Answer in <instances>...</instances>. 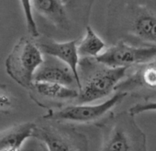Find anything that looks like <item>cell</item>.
Masks as SVG:
<instances>
[{
  "mask_svg": "<svg viewBox=\"0 0 156 151\" xmlns=\"http://www.w3.org/2000/svg\"><path fill=\"white\" fill-rule=\"evenodd\" d=\"M110 8L125 37L156 47V0H112Z\"/></svg>",
  "mask_w": 156,
  "mask_h": 151,
  "instance_id": "obj_1",
  "label": "cell"
},
{
  "mask_svg": "<svg viewBox=\"0 0 156 151\" xmlns=\"http://www.w3.org/2000/svg\"><path fill=\"white\" fill-rule=\"evenodd\" d=\"M127 70L125 67L107 66L95 58H81L77 66L80 85L74 103L87 104L108 97L125 78Z\"/></svg>",
  "mask_w": 156,
  "mask_h": 151,
  "instance_id": "obj_2",
  "label": "cell"
},
{
  "mask_svg": "<svg viewBox=\"0 0 156 151\" xmlns=\"http://www.w3.org/2000/svg\"><path fill=\"white\" fill-rule=\"evenodd\" d=\"M97 126L102 132L101 151H148L146 134L129 111L111 112Z\"/></svg>",
  "mask_w": 156,
  "mask_h": 151,
  "instance_id": "obj_3",
  "label": "cell"
},
{
  "mask_svg": "<svg viewBox=\"0 0 156 151\" xmlns=\"http://www.w3.org/2000/svg\"><path fill=\"white\" fill-rule=\"evenodd\" d=\"M34 123L32 137L47 151H89L87 135L69 123L40 117Z\"/></svg>",
  "mask_w": 156,
  "mask_h": 151,
  "instance_id": "obj_4",
  "label": "cell"
},
{
  "mask_svg": "<svg viewBox=\"0 0 156 151\" xmlns=\"http://www.w3.org/2000/svg\"><path fill=\"white\" fill-rule=\"evenodd\" d=\"M35 39L31 36L21 37L5 62L7 74L27 90L33 82L36 70L44 60V54Z\"/></svg>",
  "mask_w": 156,
  "mask_h": 151,
  "instance_id": "obj_5",
  "label": "cell"
},
{
  "mask_svg": "<svg viewBox=\"0 0 156 151\" xmlns=\"http://www.w3.org/2000/svg\"><path fill=\"white\" fill-rule=\"evenodd\" d=\"M127 97L125 93L114 92V94L98 104H76L73 103L55 111H47L41 116L47 120H53L64 123H94L96 126L105 119L112 110L121 103Z\"/></svg>",
  "mask_w": 156,
  "mask_h": 151,
  "instance_id": "obj_6",
  "label": "cell"
},
{
  "mask_svg": "<svg viewBox=\"0 0 156 151\" xmlns=\"http://www.w3.org/2000/svg\"><path fill=\"white\" fill-rule=\"evenodd\" d=\"M115 92L147 101H156V58L128 68L125 78L116 86Z\"/></svg>",
  "mask_w": 156,
  "mask_h": 151,
  "instance_id": "obj_7",
  "label": "cell"
},
{
  "mask_svg": "<svg viewBox=\"0 0 156 151\" xmlns=\"http://www.w3.org/2000/svg\"><path fill=\"white\" fill-rule=\"evenodd\" d=\"M156 58L155 46H142L119 40L95 59L109 67H125L144 64Z\"/></svg>",
  "mask_w": 156,
  "mask_h": 151,
  "instance_id": "obj_8",
  "label": "cell"
},
{
  "mask_svg": "<svg viewBox=\"0 0 156 151\" xmlns=\"http://www.w3.org/2000/svg\"><path fill=\"white\" fill-rule=\"evenodd\" d=\"M30 98L47 111H55L75 102L78 90L49 82L33 81L28 89Z\"/></svg>",
  "mask_w": 156,
  "mask_h": 151,
  "instance_id": "obj_9",
  "label": "cell"
},
{
  "mask_svg": "<svg viewBox=\"0 0 156 151\" xmlns=\"http://www.w3.org/2000/svg\"><path fill=\"white\" fill-rule=\"evenodd\" d=\"M33 81L56 83L78 90L76 79L71 68L58 59L47 55L36 70Z\"/></svg>",
  "mask_w": 156,
  "mask_h": 151,
  "instance_id": "obj_10",
  "label": "cell"
},
{
  "mask_svg": "<svg viewBox=\"0 0 156 151\" xmlns=\"http://www.w3.org/2000/svg\"><path fill=\"white\" fill-rule=\"evenodd\" d=\"M79 39L72 40L64 42H55L50 39H41L37 42L41 53L47 56H51L58 59L59 61L67 64L76 79L77 86L79 89V77H78L77 66L80 57L77 52V43Z\"/></svg>",
  "mask_w": 156,
  "mask_h": 151,
  "instance_id": "obj_11",
  "label": "cell"
},
{
  "mask_svg": "<svg viewBox=\"0 0 156 151\" xmlns=\"http://www.w3.org/2000/svg\"><path fill=\"white\" fill-rule=\"evenodd\" d=\"M31 9L58 30L68 31L70 20L63 0H30Z\"/></svg>",
  "mask_w": 156,
  "mask_h": 151,
  "instance_id": "obj_12",
  "label": "cell"
},
{
  "mask_svg": "<svg viewBox=\"0 0 156 151\" xmlns=\"http://www.w3.org/2000/svg\"><path fill=\"white\" fill-rule=\"evenodd\" d=\"M34 126V122H25L0 131V151H23L24 145L32 137Z\"/></svg>",
  "mask_w": 156,
  "mask_h": 151,
  "instance_id": "obj_13",
  "label": "cell"
},
{
  "mask_svg": "<svg viewBox=\"0 0 156 151\" xmlns=\"http://www.w3.org/2000/svg\"><path fill=\"white\" fill-rule=\"evenodd\" d=\"M107 48L106 42L95 32L91 26H87L86 34L78 41L77 52L81 58H96Z\"/></svg>",
  "mask_w": 156,
  "mask_h": 151,
  "instance_id": "obj_14",
  "label": "cell"
},
{
  "mask_svg": "<svg viewBox=\"0 0 156 151\" xmlns=\"http://www.w3.org/2000/svg\"><path fill=\"white\" fill-rule=\"evenodd\" d=\"M22 10L25 16L26 20V25H27V30L30 33V36L33 38H38L40 36V32L37 27V24L35 22L33 13H32V9H31V4L30 0H20Z\"/></svg>",
  "mask_w": 156,
  "mask_h": 151,
  "instance_id": "obj_15",
  "label": "cell"
},
{
  "mask_svg": "<svg viewBox=\"0 0 156 151\" xmlns=\"http://www.w3.org/2000/svg\"><path fill=\"white\" fill-rule=\"evenodd\" d=\"M14 98L8 87L4 84H0V113H9L14 109Z\"/></svg>",
  "mask_w": 156,
  "mask_h": 151,
  "instance_id": "obj_16",
  "label": "cell"
},
{
  "mask_svg": "<svg viewBox=\"0 0 156 151\" xmlns=\"http://www.w3.org/2000/svg\"><path fill=\"white\" fill-rule=\"evenodd\" d=\"M129 112L134 116L139 115L145 112H156V101L140 102L129 108Z\"/></svg>",
  "mask_w": 156,
  "mask_h": 151,
  "instance_id": "obj_17",
  "label": "cell"
},
{
  "mask_svg": "<svg viewBox=\"0 0 156 151\" xmlns=\"http://www.w3.org/2000/svg\"><path fill=\"white\" fill-rule=\"evenodd\" d=\"M40 144H41V148H42V150H43V151H47V150H46V148L44 147V145H43L41 143H40Z\"/></svg>",
  "mask_w": 156,
  "mask_h": 151,
  "instance_id": "obj_18",
  "label": "cell"
}]
</instances>
